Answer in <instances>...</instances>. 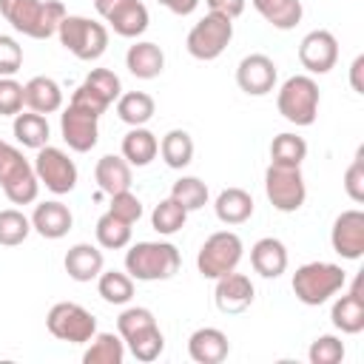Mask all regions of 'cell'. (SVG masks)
<instances>
[{"instance_id": "e0dca14e", "label": "cell", "mask_w": 364, "mask_h": 364, "mask_svg": "<svg viewBox=\"0 0 364 364\" xmlns=\"http://www.w3.org/2000/svg\"><path fill=\"white\" fill-rule=\"evenodd\" d=\"M253 299H256V287H253V282L245 273L230 270V273H225V276L216 279L213 301H216L219 313H228V316L245 313L253 304Z\"/></svg>"}, {"instance_id": "603a6c76", "label": "cell", "mask_w": 364, "mask_h": 364, "mask_svg": "<svg viewBox=\"0 0 364 364\" xmlns=\"http://www.w3.org/2000/svg\"><path fill=\"white\" fill-rule=\"evenodd\" d=\"M250 264L259 276L264 279H279L284 270H287V247L273 239V236H264L259 239L253 247H250Z\"/></svg>"}, {"instance_id": "83f0119b", "label": "cell", "mask_w": 364, "mask_h": 364, "mask_svg": "<svg viewBox=\"0 0 364 364\" xmlns=\"http://www.w3.org/2000/svg\"><path fill=\"white\" fill-rule=\"evenodd\" d=\"M94 179L102 193L114 196V193L131 188V165L117 154H105L94 168Z\"/></svg>"}, {"instance_id": "d6a6232c", "label": "cell", "mask_w": 364, "mask_h": 364, "mask_svg": "<svg viewBox=\"0 0 364 364\" xmlns=\"http://www.w3.org/2000/svg\"><path fill=\"white\" fill-rule=\"evenodd\" d=\"M156 105H154V97L145 94V91H128V94H119L117 100V114L122 122H128L131 128L136 125H145L151 117H154Z\"/></svg>"}, {"instance_id": "8992f818", "label": "cell", "mask_w": 364, "mask_h": 364, "mask_svg": "<svg viewBox=\"0 0 364 364\" xmlns=\"http://www.w3.org/2000/svg\"><path fill=\"white\" fill-rule=\"evenodd\" d=\"M57 37L65 46V51H71L77 60H85V63L100 60L108 48V28L80 14H65L57 28Z\"/></svg>"}, {"instance_id": "e575fe53", "label": "cell", "mask_w": 364, "mask_h": 364, "mask_svg": "<svg viewBox=\"0 0 364 364\" xmlns=\"http://www.w3.org/2000/svg\"><path fill=\"white\" fill-rule=\"evenodd\" d=\"M94 233H97L100 247H105V250H119V247H128V242H131V225L122 222L119 216H114L111 210H105L97 219Z\"/></svg>"}, {"instance_id": "d6986e66", "label": "cell", "mask_w": 364, "mask_h": 364, "mask_svg": "<svg viewBox=\"0 0 364 364\" xmlns=\"http://www.w3.org/2000/svg\"><path fill=\"white\" fill-rule=\"evenodd\" d=\"M230 353V341L219 327H199L188 338V355L196 364H219Z\"/></svg>"}, {"instance_id": "5b68a950", "label": "cell", "mask_w": 364, "mask_h": 364, "mask_svg": "<svg viewBox=\"0 0 364 364\" xmlns=\"http://www.w3.org/2000/svg\"><path fill=\"white\" fill-rule=\"evenodd\" d=\"M0 188L11 205H31L40 193L34 165L9 142L0 139Z\"/></svg>"}, {"instance_id": "7a4b0ae2", "label": "cell", "mask_w": 364, "mask_h": 364, "mask_svg": "<svg viewBox=\"0 0 364 364\" xmlns=\"http://www.w3.org/2000/svg\"><path fill=\"white\" fill-rule=\"evenodd\" d=\"M182 256L171 242H136L125 253V273L136 282H162L176 276Z\"/></svg>"}, {"instance_id": "3957f363", "label": "cell", "mask_w": 364, "mask_h": 364, "mask_svg": "<svg viewBox=\"0 0 364 364\" xmlns=\"http://www.w3.org/2000/svg\"><path fill=\"white\" fill-rule=\"evenodd\" d=\"M293 293L301 304L318 307L347 284V273L333 262H307L293 273Z\"/></svg>"}, {"instance_id": "484cf974", "label": "cell", "mask_w": 364, "mask_h": 364, "mask_svg": "<svg viewBox=\"0 0 364 364\" xmlns=\"http://www.w3.org/2000/svg\"><path fill=\"white\" fill-rule=\"evenodd\" d=\"M159 154V139L156 134H151L145 125H136L131 128L125 136H122V159L128 165H136V168H145L154 162V156Z\"/></svg>"}, {"instance_id": "9c48e42d", "label": "cell", "mask_w": 364, "mask_h": 364, "mask_svg": "<svg viewBox=\"0 0 364 364\" xmlns=\"http://www.w3.org/2000/svg\"><path fill=\"white\" fill-rule=\"evenodd\" d=\"M264 193L270 205L282 213H296L307 199V185L299 165H267L264 171Z\"/></svg>"}, {"instance_id": "8d00e7d4", "label": "cell", "mask_w": 364, "mask_h": 364, "mask_svg": "<svg viewBox=\"0 0 364 364\" xmlns=\"http://www.w3.org/2000/svg\"><path fill=\"white\" fill-rule=\"evenodd\" d=\"M304 156H307V142L301 136H296L290 131L273 136V142H270V162L273 165H299L301 168Z\"/></svg>"}, {"instance_id": "6da1fadb", "label": "cell", "mask_w": 364, "mask_h": 364, "mask_svg": "<svg viewBox=\"0 0 364 364\" xmlns=\"http://www.w3.org/2000/svg\"><path fill=\"white\" fill-rule=\"evenodd\" d=\"M0 14L6 23H11L14 31L31 40H48L57 34L65 17V6L57 0H0Z\"/></svg>"}, {"instance_id": "9a60e30c", "label": "cell", "mask_w": 364, "mask_h": 364, "mask_svg": "<svg viewBox=\"0 0 364 364\" xmlns=\"http://www.w3.org/2000/svg\"><path fill=\"white\" fill-rule=\"evenodd\" d=\"M330 245L341 259H361L364 256V210L350 208L341 210L330 230Z\"/></svg>"}, {"instance_id": "7dc6e473", "label": "cell", "mask_w": 364, "mask_h": 364, "mask_svg": "<svg viewBox=\"0 0 364 364\" xmlns=\"http://www.w3.org/2000/svg\"><path fill=\"white\" fill-rule=\"evenodd\" d=\"M208 3V11H216V14H225L230 20H236L242 11H245V0H205Z\"/></svg>"}, {"instance_id": "f1b7e54d", "label": "cell", "mask_w": 364, "mask_h": 364, "mask_svg": "<svg viewBox=\"0 0 364 364\" xmlns=\"http://www.w3.org/2000/svg\"><path fill=\"white\" fill-rule=\"evenodd\" d=\"M11 131H14V139L23 148H34V151L43 148V145H48V134H51L46 114H37V111H20V114H14Z\"/></svg>"}, {"instance_id": "1f68e13d", "label": "cell", "mask_w": 364, "mask_h": 364, "mask_svg": "<svg viewBox=\"0 0 364 364\" xmlns=\"http://www.w3.org/2000/svg\"><path fill=\"white\" fill-rule=\"evenodd\" d=\"M125 341L119 333H94L91 347L82 353L85 364H122Z\"/></svg>"}, {"instance_id": "2e32d148", "label": "cell", "mask_w": 364, "mask_h": 364, "mask_svg": "<svg viewBox=\"0 0 364 364\" xmlns=\"http://www.w3.org/2000/svg\"><path fill=\"white\" fill-rule=\"evenodd\" d=\"M276 63L267 54H247L236 65V85L250 97H264L276 88Z\"/></svg>"}, {"instance_id": "b9f144b4", "label": "cell", "mask_w": 364, "mask_h": 364, "mask_svg": "<svg viewBox=\"0 0 364 364\" xmlns=\"http://www.w3.org/2000/svg\"><path fill=\"white\" fill-rule=\"evenodd\" d=\"M151 324H156V318H154V313H151L148 307H128V310H122L119 318H117V333H119L122 341H125L128 336H134V333H139V330H145V327H151Z\"/></svg>"}, {"instance_id": "836d02e7", "label": "cell", "mask_w": 364, "mask_h": 364, "mask_svg": "<svg viewBox=\"0 0 364 364\" xmlns=\"http://www.w3.org/2000/svg\"><path fill=\"white\" fill-rule=\"evenodd\" d=\"M125 347L131 350V355H134L136 361H145V364H148V361H156V358L162 355V350H165V336H162L159 324H151V327H145V330L128 336V338H125Z\"/></svg>"}, {"instance_id": "c3c4849f", "label": "cell", "mask_w": 364, "mask_h": 364, "mask_svg": "<svg viewBox=\"0 0 364 364\" xmlns=\"http://www.w3.org/2000/svg\"><path fill=\"white\" fill-rule=\"evenodd\" d=\"M156 3H162L168 11H173V14H179V17L196 11V6H199V0H156Z\"/></svg>"}, {"instance_id": "8fae6325", "label": "cell", "mask_w": 364, "mask_h": 364, "mask_svg": "<svg viewBox=\"0 0 364 364\" xmlns=\"http://www.w3.org/2000/svg\"><path fill=\"white\" fill-rule=\"evenodd\" d=\"M34 173L40 179V185H46L51 193L63 196V193H71L77 188V165L74 159L54 148V145H43L37 148V156H34Z\"/></svg>"}, {"instance_id": "7402d4cb", "label": "cell", "mask_w": 364, "mask_h": 364, "mask_svg": "<svg viewBox=\"0 0 364 364\" xmlns=\"http://www.w3.org/2000/svg\"><path fill=\"white\" fill-rule=\"evenodd\" d=\"M23 105L37 114H54L63 108V88L51 77H31L23 85Z\"/></svg>"}, {"instance_id": "7bdbcfd3", "label": "cell", "mask_w": 364, "mask_h": 364, "mask_svg": "<svg viewBox=\"0 0 364 364\" xmlns=\"http://www.w3.org/2000/svg\"><path fill=\"white\" fill-rule=\"evenodd\" d=\"M344 191L355 205L364 202V145L355 151L350 168L344 171Z\"/></svg>"}, {"instance_id": "4dcf8cb0", "label": "cell", "mask_w": 364, "mask_h": 364, "mask_svg": "<svg viewBox=\"0 0 364 364\" xmlns=\"http://www.w3.org/2000/svg\"><path fill=\"white\" fill-rule=\"evenodd\" d=\"M159 156H162L165 165L173 168V171L188 168L191 159H193V139H191V134L182 131V128L168 131V134L162 136V142H159Z\"/></svg>"}, {"instance_id": "7c38bea8", "label": "cell", "mask_w": 364, "mask_h": 364, "mask_svg": "<svg viewBox=\"0 0 364 364\" xmlns=\"http://www.w3.org/2000/svg\"><path fill=\"white\" fill-rule=\"evenodd\" d=\"M119 94H122L119 77H117L111 68H94V71H88V77L77 85V91L71 94V102L85 105V108H91L94 114L102 117L105 108L119 100Z\"/></svg>"}, {"instance_id": "4316f807", "label": "cell", "mask_w": 364, "mask_h": 364, "mask_svg": "<svg viewBox=\"0 0 364 364\" xmlns=\"http://www.w3.org/2000/svg\"><path fill=\"white\" fill-rule=\"evenodd\" d=\"M105 23H108V26L114 28V34H119V37H139V34L148 28L151 17H148V9H145L142 0H125L119 9H114V11L105 17Z\"/></svg>"}, {"instance_id": "cb8c5ba5", "label": "cell", "mask_w": 364, "mask_h": 364, "mask_svg": "<svg viewBox=\"0 0 364 364\" xmlns=\"http://www.w3.org/2000/svg\"><path fill=\"white\" fill-rule=\"evenodd\" d=\"M125 65H128V71H131L136 80H154V77H159L162 68H165V54H162V48H159L156 43L142 40V43H134V46L128 48Z\"/></svg>"}, {"instance_id": "5bb4252c", "label": "cell", "mask_w": 364, "mask_h": 364, "mask_svg": "<svg viewBox=\"0 0 364 364\" xmlns=\"http://www.w3.org/2000/svg\"><path fill=\"white\" fill-rule=\"evenodd\" d=\"M336 60H338V40L333 37V31L316 28L301 37L299 43L301 68H307L310 74H327L330 68H336Z\"/></svg>"}, {"instance_id": "277c9868", "label": "cell", "mask_w": 364, "mask_h": 364, "mask_svg": "<svg viewBox=\"0 0 364 364\" xmlns=\"http://www.w3.org/2000/svg\"><path fill=\"white\" fill-rule=\"evenodd\" d=\"M318 102H321V94H318V85L310 74H293L282 82L279 94H276V108L279 114L304 128V125H313L316 117H318Z\"/></svg>"}, {"instance_id": "bcb514c9", "label": "cell", "mask_w": 364, "mask_h": 364, "mask_svg": "<svg viewBox=\"0 0 364 364\" xmlns=\"http://www.w3.org/2000/svg\"><path fill=\"white\" fill-rule=\"evenodd\" d=\"M23 65V46L9 37V34H0V77H14Z\"/></svg>"}, {"instance_id": "30bf717a", "label": "cell", "mask_w": 364, "mask_h": 364, "mask_svg": "<svg viewBox=\"0 0 364 364\" xmlns=\"http://www.w3.org/2000/svg\"><path fill=\"white\" fill-rule=\"evenodd\" d=\"M46 327L54 338L68 341V344H85L94 338L97 333V318L91 310H85L77 301H57L48 316H46Z\"/></svg>"}, {"instance_id": "f35d334b", "label": "cell", "mask_w": 364, "mask_h": 364, "mask_svg": "<svg viewBox=\"0 0 364 364\" xmlns=\"http://www.w3.org/2000/svg\"><path fill=\"white\" fill-rule=\"evenodd\" d=\"M171 199L179 202L188 213H191V210H199V208H205V202H208V185H205L199 176H182V179L173 182Z\"/></svg>"}, {"instance_id": "ab89813d", "label": "cell", "mask_w": 364, "mask_h": 364, "mask_svg": "<svg viewBox=\"0 0 364 364\" xmlns=\"http://www.w3.org/2000/svg\"><path fill=\"white\" fill-rule=\"evenodd\" d=\"M185 219H188V210H185L179 202H173L171 196L162 199V202L154 208V213H151V225H154V230L162 233V236H171V233L182 230V228H185Z\"/></svg>"}, {"instance_id": "f546056e", "label": "cell", "mask_w": 364, "mask_h": 364, "mask_svg": "<svg viewBox=\"0 0 364 364\" xmlns=\"http://www.w3.org/2000/svg\"><path fill=\"white\" fill-rule=\"evenodd\" d=\"M250 3L279 31H290L301 20V0H250Z\"/></svg>"}, {"instance_id": "f907efd6", "label": "cell", "mask_w": 364, "mask_h": 364, "mask_svg": "<svg viewBox=\"0 0 364 364\" xmlns=\"http://www.w3.org/2000/svg\"><path fill=\"white\" fill-rule=\"evenodd\" d=\"M122 3H125V0H94V9H97V14L105 20V17H108L114 9H119Z\"/></svg>"}, {"instance_id": "44dd1931", "label": "cell", "mask_w": 364, "mask_h": 364, "mask_svg": "<svg viewBox=\"0 0 364 364\" xmlns=\"http://www.w3.org/2000/svg\"><path fill=\"white\" fill-rule=\"evenodd\" d=\"M63 267L74 282H91V279H97L102 273L105 259H102V250L97 245L80 242V245L68 247V253L63 259Z\"/></svg>"}, {"instance_id": "681fc988", "label": "cell", "mask_w": 364, "mask_h": 364, "mask_svg": "<svg viewBox=\"0 0 364 364\" xmlns=\"http://www.w3.org/2000/svg\"><path fill=\"white\" fill-rule=\"evenodd\" d=\"M361 71H364V54H358L350 65V85L355 94H364V82H361Z\"/></svg>"}, {"instance_id": "ac0fdd59", "label": "cell", "mask_w": 364, "mask_h": 364, "mask_svg": "<svg viewBox=\"0 0 364 364\" xmlns=\"http://www.w3.org/2000/svg\"><path fill=\"white\" fill-rule=\"evenodd\" d=\"M361 276H355L350 293L338 296L333 301V310H330V318H333V327L347 333V336H355L364 330V296H361Z\"/></svg>"}, {"instance_id": "ffe728a7", "label": "cell", "mask_w": 364, "mask_h": 364, "mask_svg": "<svg viewBox=\"0 0 364 364\" xmlns=\"http://www.w3.org/2000/svg\"><path fill=\"white\" fill-rule=\"evenodd\" d=\"M74 225V216L68 210V205L51 199L34 208L31 213V230H37L43 239H63Z\"/></svg>"}, {"instance_id": "d4e9b609", "label": "cell", "mask_w": 364, "mask_h": 364, "mask_svg": "<svg viewBox=\"0 0 364 364\" xmlns=\"http://www.w3.org/2000/svg\"><path fill=\"white\" fill-rule=\"evenodd\" d=\"M213 210L222 225H242L253 216V196L245 188H225L216 196Z\"/></svg>"}, {"instance_id": "60d3db41", "label": "cell", "mask_w": 364, "mask_h": 364, "mask_svg": "<svg viewBox=\"0 0 364 364\" xmlns=\"http://www.w3.org/2000/svg\"><path fill=\"white\" fill-rule=\"evenodd\" d=\"M310 364H338L344 358V344L336 336H318L307 350Z\"/></svg>"}, {"instance_id": "52a82bcc", "label": "cell", "mask_w": 364, "mask_h": 364, "mask_svg": "<svg viewBox=\"0 0 364 364\" xmlns=\"http://www.w3.org/2000/svg\"><path fill=\"white\" fill-rule=\"evenodd\" d=\"M242 239L233 230H216L202 242L196 253V267L205 279L216 282L219 276L236 270V264L242 262Z\"/></svg>"}, {"instance_id": "4fadbf2b", "label": "cell", "mask_w": 364, "mask_h": 364, "mask_svg": "<svg viewBox=\"0 0 364 364\" xmlns=\"http://www.w3.org/2000/svg\"><path fill=\"white\" fill-rule=\"evenodd\" d=\"M60 134L71 151L88 154L100 139V114L77 102H68V108L60 114Z\"/></svg>"}, {"instance_id": "d590c367", "label": "cell", "mask_w": 364, "mask_h": 364, "mask_svg": "<svg viewBox=\"0 0 364 364\" xmlns=\"http://www.w3.org/2000/svg\"><path fill=\"white\" fill-rule=\"evenodd\" d=\"M97 290L108 304H128L134 299V279L122 270H102L97 276Z\"/></svg>"}, {"instance_id": "ee69618b", "label": "cell", "mask_w": 364, "mask_h": 364, "mask_svg": "<svg viewBox=\"0 0 364 364\" xmlns=\"http://www.w3.org/2000/svg\"><path fill=\"white\" fill-rule=\"evenodd\" d=\"M108 210H111L114 216H119L122 222L134 225V222H139V216H142V202H139V196L131 193V188H128V191H119V193L111 196V208H108Z\"/></svg>"}, {"instance_id": "ba28073f", "label": "cell", "mask_w": 364, "mask_h": 364, "mask_svg": "<svg viewBox=\"0 0 364 364\" xmlns=\"http://www.w3.org/2000/svg\"><path fill=\"white\" fill-rule=\"evenodd\" d=\"M233 40V20L225 17V14H216V11H208L191 31H188V54L202 60V63H210L216 60L228 43Z\"/></svg>"}, {"instance_id": "74e56055", "label": "cell", "mask_w": 364, "mask_h": 364, "mask_svg": "<svg viewBox=\"0 0 364 364\" xmlns=\"http://www.w3.org/2000/svg\"><path fill=\"white\" fill-rule=\"evenodd\" d=\"M31 233V219L17 210V208H6L0 210V245L3 247H17L28 239Z\"/></svg>"}, {"instance_id": "f6af8a7d", "label": "cell", "mask_w": 364, "mask_h": 364, "mask_svg": "<svg viewBox=\"0 0 364 364\" xmlns=\"http://www.w3.org/2000/svg\"><path fill=\"white\" fill-rule=\"evenodd\" d=\"M23 111V85L14 77H0V117H14Z\"/></svg>"}]
</instances>
